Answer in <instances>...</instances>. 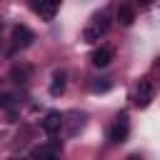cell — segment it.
Listing matches in <instances>:
<instances>
[{
  "label": "cell",
  "mask_w": 160,
  "mask_h": 160,
  "mask_svg": "<svg viewBox=\"0 0 160 160\" xmlns=\"http://www.w3.org/2000/svg\"><path fill=\"white\" fill-rule=\"evenodd\" d=\"M60 128H62V115H60L58 110H50V112L45 115V120H42V130H45L48 135H55Z\"/></svg>",
  "instance_id": "52a82bcc"
},
{
  "label": "cell",
  "mask_w": 160,
  "mask_h": 160,
  "mask_svg": "<svg viewBox=\"0 0 160 160\" xmlns=\"http://www.w3.org/2000/svg\"><path fill=\"white\" fill-rule=\"evenodd\" d=\"M62 155V145L60 142H48V145H40L30 152V160H60Z\"/></svg>",
  "instance_id": "7a4b0ae2"
},
{
  "label": "cell",
  "mask_w": 160,
  "mask_h": 160,
  "mask_svg": "<svg viewBox=\"0 0 160 160\" xmlns=\"http://www.w3.org/2000/svg\"><path fill=\"white\" fill-rule=\"evenodd\" d=\"M152 2H155V0H138L140 10H148V8H152Z\"/></svg>",
  "instance_id": "4fadbf2b"
},
{
  "label": "cell",
  "mask_w": 160,
  "mask_h": 160,
  "mask_svg": "<svg viewBox=\"0 0 160 160\" xmlns=\"http://www.w3.org/2000/svg\"><path fill=\"white\" fill-rule=\"evenodd\" d=\"M32 40H35V35H32V30H30L28 25H15V28H12V48H15V50L28 48Z\"/></svg>",
  "instance_id": "5b68a950"
},
{
  "label": "cell",
  "mask_w": 160,
  "mask_h": 160,
  "mask_svg": "<svg viewBox=\"0 0 160 160\" xmlns=\"http://www.w3.org/2000/svg\"><path fill=\"white\" fill-rule=\"evenodd\" d=\"M118 20H120L122 25H132V20H135V8H132V5H120V8H118Z\"/></svg>",
  "instance_id": "30bf717a"
},
{
  "label": "cell",
  "mask_w": 160,
  "mask_h": 160,
  "mask_svg": "<svg viewBox=\"0 0 160 160\" xmlns=\"http://www.w3.org/2000/svg\"><path fill=\"white\" fill-rule=\"evenodd\" d=\"M65 92V72L58 70L52 75V82H50V95H62Z\"/></svg>",
  "instance_id": "9c48e42d"
},
{
  "label": "cell",
  "mask_w": 160,
  "mask_h": 160,
  "mask_svg": "<svg viewBox=\"0 0 160 160\" xmlns=\"http://www.w3.org/2000/svg\"><path fill=\"white\" fill-rule=\"evenodd\" d=\"M110 60H112V50H110V48H98V50H92V55H90V62H92L95 68H108Z\"/></svg>",
  "instance_id": "ba28073f"
},
{
  "label": "cell",
  "mask_w": 160,
  "mask_h": 160,
  "mask_svg": "<svg viewBox=\"0 0 160 160\" xmlns=\"http://www.w3.org/2000/svg\"><path fill=\"white\" fill-rule=\"evenodd\" d=\"M128 160H142V158H140V155H130Z\"/></svg>",
  "instance_id": "5bb4252c"
},
{
  "label": "cell",
  "mask_w": 160,
  "mask_h": 160,
  "mask_svg": "<svg viewBox=\"0 0 160 160\" xmlns=\"http://www.w3.org/2000/svg\"><path fill=\"white\" fill-rule=\"evenodd\" d=\"M152 98H155V85H152V80H150V78H142V80L138 82V92H135V102H138L140 108H148Z\"/></svg>",
  "instance_id": "3957f363"
},
{
  "label": "cell",
  "mask_w": 160,
  "mask_h": 160,
  "mask_svg": "<svg viewBox=\"0 0 160 160\" xmlns=\"http://www.w3.org/2000/svg\"><path fill=\"white\" fill-rule=\"evenodd\" d=\"M62 0H32V10L42 18V20H52L58 8H60Z\"/></svg>",
  "instance_id": "8992f818"
},
{
  "label": "cell",
  "mask_w": 160,
  "mask_h": 160,
  "mask_svg": "<svg viewBox=\"0 0 160 160\" xmlns=\"http://www.w3.org/2000/svg\"><path fill=\"white\" fill-rule=\"evenodd\" d=\"M110 88H112V80H110V78H98V80L92 82V90H95V92H108Z\"/></svg>",
  "instance_id": "8fae6325"
},
{
  "label": "cell",
  "mask_w": 160,
  "mask_h": 160,
  "mask_svg": "<svg viewBox=\"0 0 160 160\" xmlns=\"http://www.w3.org/2000/svg\"><path fill=\"white\" fill-rule=\"evenodd\" d=\"M12 160H18V158H12Z\"/></svg>",
  "instance_id": "9a60e30c"
},
{
  "label": "cell",
  "mask_w": 160,
  "mask_h": 160,
  "mask_svg": "<svg viewBox=\"0 0 160 160\" xmlns=\"http://www.w3.org/2000/svg\"><path fill=\"white\" fill-rule=\"evenodd\" d=\"M0 108H2V110H12V108H15V100H12V95H8V92H0Z\"/></svg>",
  "instance_id": "7c38bea8"
},
{
  "label": "cell",
  "mask_w": 160,
  "mask_h": 160,
  "mask_svg": "<svg viewBox=\"0 0 160 160\" xmlns=\"http://www.w3.org/2000/svg\"><path fill=\"white\" fill-rule=\"evenodd\" d=\"M128 132H130V122H128V115L122 112L120 118H118V122L110 128V132H108V138H110V142H125L128 140Z\"/></svg>",
  "instance_id": "277c9868"
},
{
  "label": "cell",
  "mask_w": 160,
  "mask_h": 160,
  "mask_svg": "<svg viewBox=\"0 0 160 160\" xmlns=\"http://www.w3.org/2000/svg\"><path fill=\"white\" fill-rule=\"evenodd\" d=\"M108 28H110L108 18H105V15H95V18H92V22H90V25L85 28V32H82L85 42H95V40H100V38L108 32Z\"/></svg>",
  "instance_id": "6da1fadb"
}]
</instances>
